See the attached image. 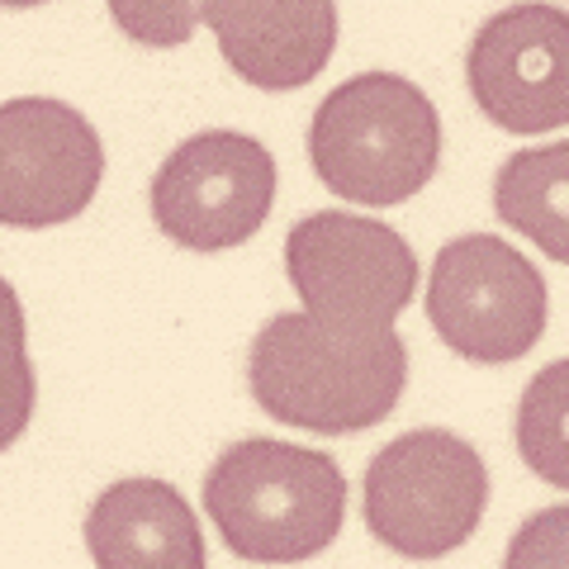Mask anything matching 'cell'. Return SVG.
Returning a JSON list of instances; mask_svg holds the SVG:
<instances>
[{
  "label": "cell",
  "mask_w": 569,
  "mask_h": 569,
  "mask_svg": "<svg viewBox=\"0 0 569 569\" xmlns=\"http://www.w3.org/2000/svg\"><path fill=\"white\" fill-rule=\"evenodd\" d=\"M408 347L395 328L347 332L313 313H276L247 351V385L266 418L318 437L366 432L395 413Z\"/></svg>",
  "instance_id": "1"
},
{
  "label": "cell",
  "mask_w": 569,
  "mask_h": 569,
  "mask_svg": "<svg viewBox=\"0 0 569 569\" xmlns=\"http://www.w3.org/2000/svg\"><path fill=\"white\" fill-rule=\"evenodd\" d=\"M518 456L556 489H569V356L527 380L518 399Z\"/></svg>",
  "instance_id": "13"
},
{
  "label": "cell",
  "mask_w": 569,
  "mask_h": 569,
  "mask_svg": "<svg viewBox=\"0 0 569 569\" xmlns=\"http://www.w3.org/2000/svg\"><path fill=\"white\" fill-rule=\"evenodd\" d=\"M157 228L190 252H228L257 238L276 204V157L257 138L204 129L176 148L148 190Z\"/></svg>",
  "instance_id": "7"
},
{
  "label": "cell",
  "mask_w": 569,
  "mask_h": 569,
  "mask_svg": "<svg viewBox=\"0 0 569 569\" xmlns=\"http://www.w3.org/2000/svg\"><path fill=\"white\" fill-rule=\"evenodd\" d=\"M366 527L403 560H441L475 537L489 503V470L466 437L418 427L366 466Z\"/></svg>",
  "instance_id": "4"
},
{
  "label": "cell",
  "mask_w": 569,
  "mask_h": 569,
  "mask_svg": "<svg viewBox=\"0 0 569 569\" xmlns=\"http://www.w3.org/2000/svg\"><path fill=\"white\" fill-rule=\"evenodd\" d=\"M284 271L305 313L347 332H385L413 305L418 261L395 228L361 213H309L284 238Z\"/></svg>",
  "instance_id": "5"
},
{
  "label": "cell",
  "mask_w": 569,
  "mask_h": 569,
  "mask_svg": "<svg viewBox=\"0 0 569 569\" xmlns=\"http://www.w3.org/2000/svg\"><path fill=\"white\" fill-rule=\"evenodd\" d=\"M110 14L142 48H181L204 24V0H110Z\"/></svg>",
  "instance_id": "15"
},
{
  "label": "cell",
  "mask_w": 569,
  "mask_h": 569,
  "mask_svg": "<svg viewBox=\"0 0 569 569\" xmlns=\"http://www.w3.org/2000/svg\"><path fill=\"white\" fill-rule=\"evenodd\" d=\"M223 62L257 91H299L332 62L337 0H204Z\"/></svg>",
  "instance_id": "10"
},
{
  "label": "cell",
  "mask_w": 569,
  "mask_h": 569,
  "mask_svg": "<svg viewBox=\"0 0 569 569\" xmlns=\"http://www.w3.org/2000/svg\"><path fill=\"white\" fill-rule=\"evenodd\" d=\"M503 569H569V508H541L512 531Z\"/></svg>",
  "instance_id": "16"
},
{
  "label": "cell",
  "mask_w": 569,
  "mask_h": 569,
  "mask_svg": "<svg viewBox=\"0 0 569 569\" xmlns=\"http://www.w3.org/2000/svg\"><path fill=\"white\" fill-rule=\"evenodd\" d=\"M309 157L318 181L342 200L370 209L403 204L437 176V104L408 77L361 71L313 110Z\"/></svg>",
  "instance_id": "3"
},
{
  "label": "cell",
  "mask_w": 569,
  "mask_h": 569,
  "mask_svg": "<svg viewBox=\"0 0 569 569\" xmlns=\"http://www.w3.org/2000/svg\"><path fill=\"white\" fill-rule=\"evenodd\" d=\"M493 213L541 257L569 266V138L512 152L493 176Z\"/></svg>",
  "instance_id": "12"
},
{
  "label": "cell",
  "mask_w": 569,
  "mask_h": 569,
  "mask_svg": "<svg viewBox=\"0 0 569 569\" xmlns=\"http://www.w3.org/2000/svg\"><path fill=\"white\" fill-rule=\"evenodd\" d=\"M104 148L91 119L48 96L0 104V228H58L96 200Z\"/></svg>",
  "instance_id": "8"
},
{
  "label": "cell",
  "mask_w": 569,
  "mask_h": 569,
  "mask_svg": "<svg viewBox=\"0 0 569 569\" xmlns=\"http://www.w3.org/2000/svg\"><path fill=\"white\" fill-rule=\"evenodd\" d=\"M204 512L238 560L299 565L337 541L347 479L328 451L247 437L209 466Z\"/></svg>",
  "instance_id": "2"
},
{
  "label": "cell",
  "mask_w": 569,
  "mask_h": 569,
  "mask_svg": "<svg viewBox=\"0 0 569 569\" xmlns=\"http://www.w3.org/2000/svg\"><path fill=\"white\" fill-rule=\"evenodd\" d=\"M475 104L503 133L537 138L569 123V10L546 0L489 14L466 52Z\"/></svg>",
  "instance_id": "9"
},
{
  "label": "cell",
  "mask_w": 569,
  "mask_h": 569,
  "mask_svg": "<svg viewBox=\"0 0 569 569\" xmlns=\"http://www.w3.org/2000/svg\"><path fill=\"white\" fill-rule=\"evenodd\" d=\"M33 361H29V328H24V305L14 284L0 276V451L24 437L33 418Z\"/></svg>",
  "instance_id": "14"
},
{
  "label": "cell",
  "mask_w": 569,
  "mask_h": 569,
  "mask_svg": "<svg viewBox=\"0 0 569 569\" xmlns=\"http://www.w3.org/2000/svg\"><path fill=\"white\" fill-rule=\"evenodd\" d=\"M33 6H48V0H0V10H33Z\"/></svg>",
  "instance_id": "17"
},
{
  "label": "cell",
  "mask_w": 569,
  "mask_h": 569,
  "mask_svg": "<svg viewBox=\"0 0 569 569\" xmlns=\"http://www.w3.org/2000/svg\"><path fill=\"white\" fill-rule=\"evenodd\" d=\"M96 569H204V537L167 479H119L86 512Z\"/></svg>",
  "instance_id": "11"
},
{
  "label": "cell",
  "mask_w": 569,
  "mask_h": 569,
  "mask_svg": "<svg viewBox=\"0 0 569 569\" xmlns=\"http://www.w3.org/2000/svg\"><path fill=\"white\" fill-rule=\"evenodd\" d=\"M546 280L518 247L493 233L447 242L427 280V318L456 356L475 366H508L546 332Z\"/></svg>",
  "instance_id": "6"
}]
</instances>
